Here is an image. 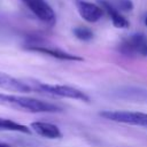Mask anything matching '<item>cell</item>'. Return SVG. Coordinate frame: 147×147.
<instances>
[{"instance_id":"cell-1","label":"cell","mask_w":147,"mask_h":147,"mask_svg":"<svg viewBox=\"0 0 147 147\" xmlns=\"http://www.w3.org/2000/svg\"><path fill=\"white\" fill-rule=\"evenodd\" d=\"M0 105L9 106V107L30 111V113H60L61 111L60 107L51 102H46L42 100L28 98V96H20V95L3 94V93H0Z\"/></svg>"},{"instance_id":"cell-2","label":"cell","mask_w":147,"mask_h":147,"mask_svg":"<svg viewBox=\"0 0 147 147\" xmlns=\"http://www.w3.org/2000/svg\"><path fill=\"white\" fill-rule=\"evenodd\" d=\"M26 83L30 86L31 91H33V92L46 93V94L54 95V96H60V98L76 99V100H82V101H85V102L90 101V98L84 92H82L78 88L71 87V86L51 85V84H45V83H40V82H37V80H26Z\"/></svg>"},{"instance_id":"cell-3","label":"cell","mask_w":147,"mask_h":147,"mask_svg":"<svg viewBox=\"0 0 147 147\" xmlns=\"http://www.w3.org/2000/svg\"><path fill=\"white\" fill-rule=\"evenodd\" d=\"M100 116L113 122L139 125L147 127V114L138 111H125V110H105L100 113Z\"/></svg>"},{"instance_id":"cell-4","label":"cell","mask_w":147,"mask_h":147,"mask_svg":"<svg viewBox=\"0 0 147 147\" xmlns=\"http://www.w3.org/2000/svg\"><path fill=\"white\" fill-rule=\"evenodd\" d=\"M119 51L124 55H141L147 57V36L137 32L124 39L119 45Z\"/></svg>"},{"instance_id":"cell-5","label":"cell","mask_w":147,"mask_h":147,"mask_svg":"<svg viewBox=\"0 0 147 147\" xmlns=\"http://www.w3.org/2000/svg\"><path fill=\"white\" fill-rule=\"evenodd\" d=\"M36 17L47 24L55 23V13L46 0H22Z\"/></svg>"},{"instance_id":"cell-6","label":"cell","mask_w":147,"mask_h":147,"mask_svg":"<svg viewBox=\"0 0 147 147\" xmlns=\"http://www.w3.org/2000/svg\"><path fill=\"white\" fill-rule=\"evenodd\" d=\"M76 7H77V10H78L80 17L90 23L98 22L103 14V9L99 5H95V3H92L88 1H84V0H77Z\"/></svg>"},{"instance_id":"cell-7","label":"cell","mask_w":147,"mask_h":147,"mask_svg":"<svg viewBox=\"0 0 147 147\" xmlns=\"http://www.w3.org/2000/svg\"><path fill=\"white\" fill-rule=\"evenodd\" d=\"M29 51L32 52H38V53H42L46 55H49L52 57L59 59V60H65V61H83V57L78 56V55H74L67 52H63L61 49H56V48H51V47H46V46H39V45H28L25 47Z\"/></svg>"},{"instance_id":"cell-8","label":"cell","mask_w":147,"mask_h":147,"mask_svg":"<svg viewBox=\"0 0 147 147\" xmlns=\"http://www.w3.org/2000/svg\"><path fill=\"white\" fill-rule=\"evenodd\" d=\"M0 87L8 90V91H16V92H31L29 85L23 79H17L8 74L0 71Z\"/></svg>"},{"instance_id":"cell-9","label":"cell","mask_w":147,"mask_h":147,"mask_svg":"<svg viewBox=\"0 0 147 147\" xmlns=\"http://www.w3.org/2000/svg\"><path fill=\"white\" fill-rule=\"evenodd\" d=\"M99 5H101L100 7L103 9V11H106L108 14V16L110 17L111 22H113V25L115 28H118V29H125L130 25L129 21L113 6L110 5L109 2L105 1V0H99Z\"/></svg>"},{"instance_id":"cell-10","label":"cell","mask_w":147,"mask_h":147,"mask_svg":"<svg viewBox=\"0 0 147 147\" xmlns=\"http://www.w3.org/2000/svg\"><path fill=\"white\" fill-rule=\"evenodd\" d=\"M31 129L39 136L48 138V139H57L62 137V133L60 129L52 123H46V122H33L31 123Z\"/></svg>"},{"instance_id":"cell-11","label":"cell","mask_w":147,"mask_h":147,"mask_svg":"<svg viewBox=\"0 0 147 147\" xmlns=\"http://www.w3.org/2000/svg\"><path fill=\"white\" fill-rule=\"evenodd\" d=\"M0 129L1 130H8V131H15V132H22V133H31V130L17 122H14L8 118H1L0 117Z\"/></svg>"},{"instance_id":"cell-12","label":"cell","mask_w":147,"mask_h":147,"mask_svg":"<svg viewBox=\"0 0 147 147\" xmlns=\"http://www.w3.org/2000/svg\"><path fill=\"white\" fill-rule=\"evenodd\" d=\"M74 34L77 39L82 41H90L93 38V32L86 26H77L74 29Z\"/></svg>"},{"instance_id":"cell-13","label":"cell","mask_w":147,"mask_h":147,"mask_svg":"<svg viewBox=\"0 0 147 147\" xmlns=\"http://www.w3.org/2000/svg\"><path fill=\"white\" fill-rule=\"evenodd\" d=\"M118 7L124 11H130L133 9V3L131 0H118Z\"/></svg>"},{"instance_id":"cell-14","label":"cell","mask_w":147,"mask_h":147,"mask_svg":"<svg viewBox=\"0 0 147 147\" xmlns=\"http://www.w3.org/2000/svg\"><path fill=\"white\" fill-rule=\"evenodd\" d=\"M0 147H11V146H9V145H7V144H1V142H0Z\"/></svg>"},{"instance_id":"cell-15","label":"cell","mask_w":147,"mask_h":147,"mask_svg":"<svg viewBox=\"0 0 147 147\" xmlns=\"http://www.w3.org/2000/svg\"><path fill=\"white\" fill-rule=\"evenodd\" d=\"M145 24H146V26H147V15H146V17H145Z\"/></svg>"}]
</instances>
